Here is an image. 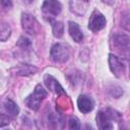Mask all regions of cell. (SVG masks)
<instances>
[{
	"instance_id": "1",
	"label": "cell",
	"mask_w": 130,
	"mask_h": 130,
	"mask_svg": "<svg viewBox=\"0 0 130 130\" xmlns=\"http://www.w3.org/2000/svg\"><path fill=\"white\" fill-rule=\"evenodd\" d=\"M95 120L100 129H112L114 127L112 122H120L122 120V115L112 108H105L99 111Z\"/></svg>"
},
{
	"instance_id": "2",
	"label": "cell",
	"mask_w": 130,
	"mask_h": 130,
	"mask_svg": "<svg viewBox=\"0 0 130 130\" xmlns=\"http://www.w3.org/2000/svg\"><path fill=\"white\" fill-rule=\"evenodd\" d=\"M46 95H47L46 89H44V87L41 84H38L36 86L34 92L31 94H29L24 100V103L29 109H31L34 111H37V110H39L40 105H41L42 101L46 98Z\"/></svg>"
},
{
	"instance_id": "3",
	"label": "cell",
	"mask_w": 130,
	"mask_h": 130,
	"mask_svg": "<svg viewBox=\"0 0 130 130\" xmlns=\"http://www.w3.org/2000/svg\"><path fill=\"white\" fill-rule=\"evenodd\" d=\"M50 56L52 61L55 63H65L70 56L69 47L62 43L55 44L51 49Z\"/></svg>"
},
{
	"instance_id": "4",
	"label": "cell",
	"mask_w": 130,
	"mask_h": 130,
	"mask_svg": "<svg viewBox=\"0 0 130 130\" xmlns=\"http://www.w3.org/2000/svg\"><path fill=\"white\" fill-rule=\"evenodd\" d=\"M62 10V5L58 0H45L42 5V12L45 19L52 21V19L59 15Z\"/></svg>"
},
{
	"instance_id": "5",
	"label": "cell",
	"mask_w": 130,
	"mask_h": 130,
	"mask_svg": "<svg viewBox=\"0 0 130 130\" xmlns=\"http://www.w3.org/2000/svg\"><path fill=\"white\" fill-rule=\"evenodd\" d=\"M21 26L22 29L29 35H37L41 30V24L36 19V17L28 13H22L21 16Z\"/></svg>"
},
{
	"instance_id": "6",
	"label": "cell",
	"mask_w": 130,
	"mask_h": 130,
	"mask_svg": "<svg viewBox=\"0 0 130 130\" xmlns=\"http://www.w3.org/2000/svg\"><path fill=\"white\" fill-rule=\"evenodd\" d=\"M106 26V18L105 16L98 10H94L88 20V28L93 31V32H98L101 29H103Z\"/></svg>"
},
{
	"instance_id": "7",
	"label": "cell",
	"mask_w": 130,
	"mask_h": 130,
	"mask_svg": "<svg viewBox=\"0 0 130 130\" xmlns=\"http://www.w3.org/2000/svg\"><path fill=\"white\" fill-rule=\"evenodd\" d=\"M89 6V0H69V8L70 11L77 15L83 16Z\"/></svg>"
},
{
	"instance_id": "8",
	"label": "cell",
	"mask_w": 130,
	"mask_h": 130,
	"mask_svg": "<svg viewBox=\"0 0 130 130\" xmlns=\"http://www.w3.org/2000/svg\"><path fill=\"white\" fill-rule=\"evenodd\" d=\"M109 65H110V69L112 71V73L116 76V77H120L123 72H124V64L123 62L115 55L110 54L109 55Z\"/></svg>"
},
{
	"instance_id": "9",
	"label": "cell",
	"mask_w": 130,
	"mask_h": 130,
	"mask_svg": "<svg viewBox=\"0 0 130 130\" xmlns=\"http://www.w3.org/2000/svg\"><path fill=\"white\" fill-rule=\"evenodd\" d=\"M113 44L120 51L130 50V37L125 34H116L113 37Z\"/></svg>"
},
{
	"instance_id": "10",
	"label": "cell",
	"mask_w": 130,
	"mask_h": 130,
	"mask_svg": "<svg viewBox=\"0 0 130 130\" xmlns=\"http://www.w3.org/2000/svg\"><path fill=\"white\" fill-rule=\"evenodd\" d=\"M77 106H78V110L81 113L87 114L92 111L94 104L90 96L85 95V94H80L77 99Z\"/></svg>"
},
{
	"instance_id": "11",
	"label": "cell",
	"mask_w": 130,
	"mask_h": 130,
	"mask_svg": "<svg viewBox=\"0 0 130 130\" xmlns=\"http://www.w3.org/2000/svg\"><path fill=\"white\" fill-rule=\"evenodd\" d=\"M68 29H69V35L70 37L73 39L74 42L76 43H80L83 39V34L80 30L78 24L76 22L73 21H69L68 22Z\"/></svg>"
},
{
	"instance_id": "12",
	"label": "cell",
	"mask_w": 130,
	"mask_h": 130,
	"mask_svg": "<svg viewBox=\"0 0 130 130\" xmlns=\"http://www.w3.org/2000/svg\"><path fill=\"white\" fill-rule=\"evenodd\" d=\"M3 107H4V110L6 111L7 115L10 117V118H14L18 115L19 113V108L18 106L10 99H6L3 103Z\"/></svg>"
},
{
	"instance_id": "13",
	"label": "cell",
	"mask_w": 130,
	"mask_h": 130,
	"mask_svg": "<svg viewBox=\"0 0 130 130\" xmlns=\"http://www.w3.org/2000/svg\"><path fill=\"white\" fill-rule=\"evenodd\" d=\"M44 80H45V83H46V85L48 86V88H49L50 90H52V91H54V92H56V93L64 92V90H63L62 86L59 84V82H58L54 77H52L51 75H48V74L45 75Z\"/></svg>"
},
{
	"instance_id": "14",
	"label": "cell",
	"mask_w": 130,
	"mask_h": 130,
	"mask_svg": "<svg viewBox=\"0 0 130 130\" xmlns=\"http://www.w3.org/2000/svg\"><path fill=\"white\" fill-rule=\"evenodd\" d=\"M37 71H38L37 67H35L32 65H29V64H22L16 70V74L17 75H21V76H26V75L35 74Z\"/></svg>"
},
{
	"instance_id": "15",
	"label": "cell",
	"mask_w": 130,
	"mask_h": 130,
	"mask_svg": "<svg viewBox=\"0 0 130 130\" xmlns=\"http://www.w3.org/2000/svg\"><path fill=\"white\" fill-rule=\"evenodd\" d=\"M52 23V28H53V35L55 38L60 39L62 38L64 34V24L61 21H50Z\"/></svg>"
},
{
	"instance_id": "16",
	"label": "cell",
	"mask_w": 130,
	"mask_h": 130,
	"mask_svg": "<svg viewBox=\"0 0 130 130\" xmlns=\"http://www.w3.org/2000/svg\"><path fill=\"white\" fill-rule=\"evenodd\" d=\"M120 25L127 31H130V11H125L121 14Z\"/></svg>"
},
{
	"instance_id": "17",
	"label": "cell",
	"mask_w": 130,
	"mask_h": 130,
	"mask_svg": "<svg viewBox=\"0 0 130 130\" xmlns=\"http://www.w3.org/2000/svg\"><path fill=\"white\" fill-rule=\"evenodd\" d=\"M10 34H11V28H10L9 24L6 23V22H2V23H1L0 40H1L2 42H5V41L10 37Z\"/></svg>"
},
{
	"instance_id": "18",
	"label": "cell",
	"mask_w": 130,
	"mask_h": 130,
	"mask_svg": "<svg viewBox=\"0 0 130 130\" xmlns=\"http://www.w3.org/2000/svg\"><path fill=\"white\" fill-rule=\"evenodd\" d=\"M17 46L20 47L21 49H27L30 46V41L25 37H21L17 42Z\"/></svg>"
},
{
	"instance_id": "19",
	"label": "cell",
	"mask_w": 130,
	"mask_h": 130,
	"mask_svg": "<svg viewBox=\"0 0 130 130\" xmlns=\"http://www.w3.org/2000/svg\"><path fill=\"white\" fill-rule=\"evenodd\" d=\"M68 124H69L70 129H79L80 128V124L76 118H70L68 121Z\"/></svg>"
},
{
	"instance_id": "20",
	"label": "cell",
	"mask_w": 130,
	"mask_h": 130,
	"mask_svg": "<svg viewBox=\"0 0 130 130\" xmlns=\"http://www.w3.org/2000/svg\"><path fill=\"white\" fill-rule=\"evenodd\" d=\"M1 5L5 9H9L12 7V0H1Z\"/></svg>"
},
{
	"instance_id": "21",
	"label": "cell",
	"mask_w": 130,
	"mask_h": 130,
	"mask_svg": "<svg viewBox=\"0 0 130 130\" xmlns=\"http://www.w3.org/2000/svg\"><path fill=\"white\" fill-rule=\"evenodd\" d=\"M102 1L107 5H113L115 3V0H102Z\"/></svg>"
},
{
	"instance_id": "22",
	"label": "cell",
	"mask_w": 130,
	"mask_h": 130,
	"mask_svg": "<svg viewBox=\"0 0 130 130\" xmlns=\"http://www.w3.org/2000/svg\"><path fill=\"white\" fill-rule=\"evenodd\" d=\"M23 1H25V2H27V3H30V2H32L34 0H23Z\"/></svg>"
},
{
	"instance_id": "23",
	"label": "cell",
	"mask_w": 130,
	"mask_h": 130,
	"mask_svg": "<svg viewBox=\"0 0 130 130\" xmlns=\"http://www.w3.org/2000/svg\"><path fill=\"white\" fill-rule=\"evenodd\" d=\"M129 77H130V67H129Z\"/></svg>"
}]
</instances>
